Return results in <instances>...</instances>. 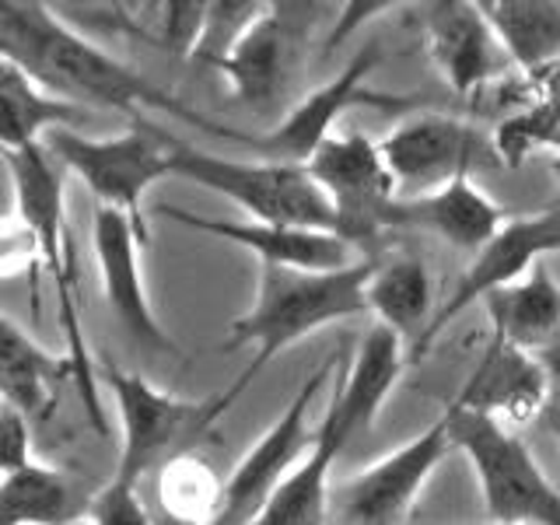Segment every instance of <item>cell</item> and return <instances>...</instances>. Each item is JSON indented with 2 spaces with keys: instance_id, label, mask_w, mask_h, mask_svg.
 I'll list each match as a JSON object with an SVG mask.
<instances>
[{
  "instance_id": "obj_1",
  "label": "cell",
  "mask_w": 560,
  "mask_h": 525,
  "mask_svg": "<svg viewBox=\"0 0 560 525\" xmlns=\"http://www.w3.org/2000/svg\"><path fill=\"white\" fill-rule=\"evenodd\" d=\"M0 57L22 67L46 95L63 98L78 109H84L88 102L127 113L133 119H144V113H165L192 122V127H203L207 133H228L203 113L189 109L183 98L165 92L162 84L148 81L140 70L92 43L52 4L0 0Z\"/></svg>"
},
{
  "instance_id": "obj_2",
  "label": "cell",
  "mask_w": 560,
  "mask_h": 525,
  "mask_svg": "<svg viewBox=\"0 0 560 525\" xmlns=\"http://www.w3.org/2000/svg\"><path fill=\"white\" fill-rule=\"evenodd\" d=\"M375 256H361L340 270H294L259 262L256 298L245 315L232 323L224 337V350L253 347L256 354L245 364L242 378L221 393L224 407L249 389L253 378L267 368L280 350L305 340L308 332L337 319H354L368 312V280L375 273Z\"/></svg>"
},
{
  "instance_id": "obj_3",
  "label": "cell",
  "mask_w": 560,
  "mask_h": 525,
  "mask_svg": "<svg viewBox=\"0 0 560 525\" xmlns=\"http://www.w3.org/2000/svg\"><path fill=\"white\" fill-rule=\"evenodd\" d=\"M168 151H172V175H183V179L218 192V197L232 200L242 210H249L253 221L315 228V232H332V224H337L329 197L312 179L305 165L235 162V158L200 151L175 137H168Z\"/></svg>"
},
{
  "instance_id": "obj_4",
  "label": "cell",
  "mask_w": 560,
  "mask_h": 525,
  "mask_svg": "<svg viewBox=\"0 0 560 525\" xmlns=\"http://www.w3.org/2000/svg\"><path fill=\"white\" fill-rule=\"evenodd\" d=\"M43 148L57 158V165L84 183V189L98 200V207L122 210L140 242L148 238L144 197L148 189L172 175V151L168 133H162L151 122L137 119L127 133L116 137H84L78 130H49L43 137Z\"/></svg>"
},
{
  "instance_id": "obj_5",
  "label": "cell",
  "mask_w": 560,
  "mask_h": 525,
  "mask_svg": "<svg viewBox=\"0 0 560 525\" xmlns=\"http://www.w3.org/2000/svg\"><path fill=\"white\" fill-rule=\"evenodd\" d=\"M452 445L466 452L477 469L487 512L498 525H560V494L539 469L533 452L498 417L452 407Z\"/></svg>"
},
{
  "instance_id": "obj_6",
  "label": "cell",
  "mask_w": 560,
  "mask_h": 525,
  "mask_svg": "<svg viewBox=\"0 0 560 525\" xmlns=\"http://www.w3.org/2000/svg\"><path fill=\"white\" fill-rule=\"evenodd\" d=\"M305 168L332 203V214H337L332 232L350 249L372 256L375 242L389 232V210L399 200L396 179L385 168L378 144H372L358 130H350L343 137H329L308 158Z\"/></svg>"
},
{
  "instance_id": "obj_7",
  "label": "cell",
  "mask_w": 560,
  "mask_h": 525,
  "mask_svg": "<svg viewBox=\"0 0 560 525\" xmlns=\"http://www.w3.org/2000/svg\"><path fill=\"white\" fill-rule=\"evenodd\" d=\"M337 364L340 354H332L315 368L284 407V413L273 420V428L242 455L235 472L224 480L214 525H253L256 515L267 508V501L277 494V487L298 469V459H305L308 448L315 445V431L308 428V410L326 385V378L337 375Z\"/></svg>"
},
{
  "instance_id": "obj_8",
  "label": "cell",
  "mask_w": 560,
  "mask_h": 525,
  "mask_svg": "<svg viewBox=\"0 0 560 525\" xmlns=\"http://www.w3.org/2000/svg\"><path fill=\"white\" fill-rule=\"evenodd\" d=\"M105 385L113 389L119 424H122V448H119L113 480L130 483V487H140L144 472L162 459L183 434L210 428L228 410L221 396L207 402H189L179 396H168L165 389L151 385L144 375L122 372L116 364L105 368Z\"/></svg>"
},
{
  "instance_id": "obj_9",
  "label": "cell",
  "mask_w": 560,
  "mask_h": 525,
  "mask_svg": "<svg viewBox=\"0 0 560 525\" xmlns=\"http://www.w3.org/2000/svg\"><path fill=\"white\" fill-rule=\"evenodd\" d=\"M448 448L452 431L448 413H442L413 442L347 477L340 490H329V518H340V525H402Z\"/></svg>"
},
{
  "instance_id": "obj_10",
  "label": "cell",
  "mask_w": 560,
  "mask_h": 525,
  "mask_svg": "<svg viewBox=\"0 0 560 525\" xmlns=\"http://www.w3.org/2000/svg\"><path fill=\"white\" fill-rule=\"evenodd\" d=\"M382 60L378 46H364L337 78L315 88L294 109L267 133H242L232 130V140L242 148H253L262 154V162H284V165H308V158L332 137V122L354 105H375V109H399V98L368 88V78Z\"/></svg>"
},
{
  "instance_id": "obj_11",
  "label": "cell",
  "mask_w": 560,
  "mask_h": 525,
  "mask_svg": "<svg viewBox=\"0 0 560 525\" xmlns=\"http://www.w3.org/2000/svg\"><path fill=\"white\" fill-rule=\"evenodd\" d=\"M378 151L402 200L424 197V192L448 186L452 179L472 175V168L498 162L494 144L483 140L477 127L445 113L399 122L378 144Z\"/></svg>"
},
{
  "instance_id": "obj_12",
  "label": "cell",
  "mask_w": 560,
  "mask_h": 525,
  "mask_svg": "<svg viewBox=\"0 0 560 525\" xmlns=\"http://www.w3.org/2000/svg\"><path fill=\"white\" fill-rule=\"evenodd\" d=\"M323 4H270L249 35L232 49L218 70L232 81V92L249 109H270L288 95L302 67L312 25L319 22Z\"/></svg>"
},
{
  "instance_id": "obj_13",
  "label": "cell",
  "mask_w": 560,
  "mask_h": 525,
  "mask_svg": "<svg viewBox=\"0 0 560 525\" xmlns=\"http://www.w3.org/2000/svg\"><path fill=\"white\" fill-rule=\"evenodd\" d=\"M550 253H560V203L539 210V214H529V218L504 221L501 232L472 256L469 270L463 273L459 284H455V291L445 298V305L431 315L424 337L417 340L413 358L424 354V350L438 340V332L452 326L455 315H463L469 305L483 302L487 294L515 284V280H522L542 256H550Z\"/></svg>"
},
{
  "instance_id": "obj_14",
  "label": "cell",
  "mask_w": 560,
  "mask_h": 525,
  "mask_svg": "<svg viewBox=\"0 0 560 525\" xmlns=\"http://www.w3.org/2000/svg\"><path fill=\"white\" fill-rule=\"evenodd\" d=\"M92 245H95V262L105 291V305L116 315V323L130 332V337L158 350V354H175V340L165 332V326L158 323V315L151 308L144 270H140V242L133 221L113 207H95V224H92Z\"/></svg>"
},
{
  "instance_id": "obj_15",
  "label": "cell",
  "mask_w": 560,
  "mask_h": 525,
  "mask_svg": "<svg viewBox=\"0 0 560 525\" xmlns=\"http://www.w3.org/2000/svg\"><path fill=\"white\" fill-rule=\"evenodd\" d=\"M0 158H4V165L11 172L14 218L32 232L35 245H39V259L63 288V319L67 329L74 332V312H70V291H67L70 242H67V218H63V168L43 144L25 151H4Z\"/></svg>"
},
{
  "instance_id": "obj_16",
  "label": "cell",
  "mask_w": 560,
  "mask_h": 525,
  "mask_svg": "<svg viewBox=\"0 0 560 525\" xmlns=\"http://www.w3.org/2000/svg\"><path fill=\"white\" fill-rule=\"evenodd\" d=\"M420 39L438 74L459 95H477L501 74L498 39L490 32L480 4L469 0H438L417 8Z\"/></svg>"
},
{
  "instance_id": "obj_17",
  "label": "cell",
  "mask_w": 560,
  "mask_h": 525,
  "mask_svg": "<svg viewBox=\"0 0 560 525\" xmlns=\"http://www.w3.org/2000/svg\"><path fill=\"white\" fill-rule=\"evenodd\" d=\"M165 218L186 224L192 232L210 238L232 242L249 249L259 262L270 267H294V270H340L354 262V249L332 232H315V228H288V224H262V221H218L189 214L183 207H165Z\"/></svg>"
},
{
  "instance_id": "obj_18",
  "label": "cell",
  "mask_w": 560,
  "mask_h": 525,
  "mask_svg": "<svg viewBox=\"0 0 560 525\" xmlns=\"http://www.w3.org/2000/svg\"><path fill=\"white\" fill-rule=\"evenodd\" d=\"M396 228L399 232L417 228V232L438 235L455 249L477 256L504 228V210L483 189L472 186L469 175H463V179H452L448 186L424 192V197H399L389 210V232Z\"/></svg>"
},
{
  "instance_id": "obj_19",
  "label": "cell",
  "mask_w": 560,
  "mask_h": 525,
  "mask_svg": "<svg viewBox=\"0 0 560 525\" xmlns=\"http://www.w3.org/2000/svg\"><path fill=\"white\" fill-rule=\"evenodd\" d=\"M399 372H402V340L385 326H372L364 332L347 372L337 364L326 413L347 438V445L375 424V417L382 410V402L389 399Z\"/></svg>"
},
{
  "instance_id": "obj_20",
  "label": "cell",
  "mask_w": 560,
  "mask_h": 525,
  "mask_svg": "<svg viewBox=\"0 0 560 525\" xmlns=\"http://www.w3.org/2000/svg\"><path fill=\"white\" fill-rule=\"evenodd\" d=\"M550 399V378L542 372L536 354L501 343L490 337L483 358L472 368L466 385L455 393V407L477 410L487 417H512V420H533Z\"/></svg>"
},
{
  "instance_id": "obj_21",
  "label": "cell",
  "mask_w": 560,
  "mask_h": 525,
  "mask_svg": "<svg viewBox=\"0 0 560 525\" xmlns=\"http://www.w3.org/2000/svg\"><path fill=\"white\" fill-rule=\"evenodd\" d=\"M480 305L494 340L512 343L525 354H539L560 326V284L542 259L515 284L487 294Z\"/></svg>"
},
{
  "instance_id": "obj_22",
  "label": "cell",
  "mask_w": 560,
  "mask_h": 525,
  "mask_svg": "<svg viewBox=\"0 0 560 525\" xmlns=\"http://www.w3.org/2000/svg\"><path fill=\"white\" fill-rule=\"evenodd\" d=\"M347 448V438L332 424V417L323 413L315 424V445L291 477L277 487V494L256 515L253 525H326L329 518V469L332 459Z\"/></svg>"
},
{
  "instance_id": "obj_23",
  "label": "cell",
  "mask_w": 560,
  "mask_h": 525,
  "mask_svg": "<svg viewBox=\"0 0 560 525\" xmlns=\"http://www.w3.org/2000/svg\"><path fill=\"white\" fill-rule=\"evenodd\" d=\"M84 119V109L46 95L22 67L0 57V154L43 144L49 130H63Z\"/></svg>"
},
{
  "instance_id": "obj_24",
  "label": "cell",
  "mask_w": 560,
  "mask_h": 525,
  "mask_svg": "<svg viewBox=\"0 0 560 525\" xmlns=\"http://www.w3.org/2000/svg\"><path fill=\"white\" fill-rule=\"evenodd\" d=\"M480 11L522 74L560 57V4L553 0H483Z\"/></svg>"
},
{
  "instance_id": "obj_25",
  "label": "cell",
  "mask_w": 560,
  "mask_h": 525,
  "mask_svg": "<svg viewBox=\"0 0 560 525\" xmlns=\"http://www.w3.org/2000/svg\"><path fill=\"white\" fill-rule=\"evenodd\" d=\"M67 372H74V364L52 358L0 312V399L22 413H39Z\"/></svg>"
},
{
  "instance_id": "obj_26",
  "label": "cell",
  "mask_w": 560,
  "mask_h": 525,
  "mask_svg": "<svg viewBox=\"0 0 560 525\" xmlns=\"http://www.w3.org/2000/svg\"><path fill=\"white\" fill-rule=\"evenodd\" d=\"M431 291V273L417 256L382 259L368 280V312H375L378 326L393 329L399 340H420L428 329Z\"/></svg>"
},
{
  "instance_id": "obj_27",
  "label": "cell",
  "mask_w": 560,
  "mask_h": 525,
  "mask_svg": "<svg viewBox=\"0 0 560 525\" xmlns=\"http://www.w3.org/2000/svg\"><path fill=\"white\" fill-rule=\"evenodd\" d=\"M74 518V490L57 469L28 463L0 480V525H63Z\"/></svg>"
},
{
  "instance_id": "obj_28",
  "label": "cell",
  "mask_w": 560,
  "mask_h": 525,
  "mask_svg": "<svg viewBox=\"0 0 560 525\" xmlns=\"http://www.w3.org/2000/svg\"><path fill=\"white\" fill-rule=\"evenodd\" d=\"M221 490L224 483L214 477L203 459L192 455H175L165 459L162 477H158V501L162 512L175 518H192V522H210L214 525L218 508H221Z\"/></svg>"
},
{
  "instance_id": "obj_29",
  "label": "cell",
  "mask_w": 560,
  "mask_h": 525,
  "mask_svg": "<svg viewBox=\"0 0 560 525\" xmlns=\"http://www.w3.org/2000/svg\"><path fill=\"white\" fill-rule=\"evenodd\" d=\"M557 140H560V102L533 98L529 105H522V109L498 122L490 144H494L498 162H508L515 168L529 154L557 144Z\"/></svg>"
},
{
  "instance_id": "obj_30",
  "label": "cell",
  "mask_w": 560,
  "mask_h": 525,
  "mask_svg": "<svg viewBox=\"0 0 560 525\" xmlns=\"http://www.w3.org/2000/svg\"><path fill=\"white\" fill-rule=\"evenodd\" d=\"M267 8L270 4H259V0H214V4H207L200 43L189 60L218 70L232 57V49L249 35V28L267 14Z\"/></svg>"
},
{
  "instance_id": "obj_31",
  "label": "cell",
  "mask_w": 560,
  "mask_h": 525,
  "mask_svg": "<svg viewBox=\"0 0 560 525\" xmlns=\"http://www.w3.org/2000/svg\"><path fill=\"white\" fill-rule=\"evenodd\" d=\"M207 4L200 0H168V4H144L140 18V35L162 46L172 57H192V49L200 43Z\"/></svg>"
},
{
  "instance_id": "obj_32",
  "label": "cell",
  "mask_w": 560,
  "mask_h": 525,
  "mask_svg": "<svg viewBox=\"0 0 560 525\" xmlns=\"http://www.w3.org/2000/svg\"><path fill=\"white\" fill-rule=\"evenodd\" d=\"M88 522L92 525H154L137 487L109 480L88 504Z\"/></svg>"
},
{
  "instance_id": "obj_33",
  "label": "cell",
  "mask_w": 560,
  "mask_h": 525,
  "mask_svg": "<svg viewBox=\"0 0 560 525\" xmlns=\"http://www.w3.org/2000/svg\"><path fill=\"white\" fill-rule=\"evenodd\" d=\"M28 463H32L28 413L4 402V407H0V480L11 477V472H18Z\"/></svg>"
},
{
  "instance_id": "obj_34",
  "label": "cell",
  "mask_w": 560,
  "mask_h": 525,
  "mask_svg": "<svg viewBox=\"0 0 560 525\" xmlns=\"http://www.w3.org/2000/svg\"><path fill=\"white\" fill-rule=\"evenodd\" d=\"M39 259V245L18 218H0V280L32 270Z\"/></svg>"
},
{
  "instance_id": "obj_35",
  "label": "cell",
  "mask_w": 560,
  "mask_h": 525,
  "mask_svg": "<svg viewBox=\"0 0 560 525\" xmlns=\"http://www.w3.org/2000/svg\"><path fill=\"white\" fill-rule=\"evenodd\" d=\"M525 88H529V98H547V102H560V57L542 63L533 74H522Z\"/></svg>"
},
{
  "instance_id": "obj_36",
  "label": "cell",
  "mask_w": 560,
  "mask_h": 525,
  "mask_svg": "<svg viewBox=\"0 0 560 525\" xmlns=\"http://www.w3.org/2000/svg\"><path fill=\"white\" fill-rule=\"evenodd\" d=\"M536 358H539L542 372H547V378H550V396L560 399V326H557V332L550 337V343L542 347Z\"/></svg>"
},
{
  "instance_id": "obj_37",
  "label": "cell",
  "mask_w": 560,
  "mask_h": 525,
  "mask_svg": "<svg viewBox=\"0 0 560 525\" xmlns=\"http://www.w3.org/2000/svg\"><path fill=\"white\" fill-rule=\"evenodd\" d=\"M385 8H393V4H347V8H340V11H343V18H340L337 32L329 35V49L340 43V35H347V28H350V25H358V22H368V18H372V14H378V11H385Z\"/></svg>"
},
{
  "instance_id": "obj_38",
  "label": "cell",
  "mask_w": 560,
  "mask_h": 525,
  "mask_svg": "<svg viewBox=\"0 0 560 525\" xmlns=\"http://www.w3.org/2000/svg\"><path fill=\"white\" fill-rule=\"evenodd\" d=\"M154 518V525H210V522H192V518H175V515H168V512H158V515H151Z\"/></svg>"
},
{
  "instance_id": "obj_39",
  "label": "cell",
  "mask_w": 560,
  "mask_h": 525,
  "mask_svg": "<svg viewBox=\"0 0 560 525\" xmlns=\"http://www.w3.org/2000/svg\"><path fill=\"white\" fill-rule=\"evenodd\" d=\"M550 399H553V396H550ZM550 428L560 434V399H553V402H550Z\"/></svg>"
},
{
  "instance_id": "obj_40",
  "label": "cell",
  "mask_w": 560,
  "mask_h": 525,
  "mask_svg": "<svg viewBox=\"0 0 560 525\" xmlns=\"http://www.w3.org/2000/svg\"><path fill=\"white\" fill-rule=\"evenodd\" d=\"M63 525H92V522H88V518H74V522H63Z\"/></svg>"
},
{
  "instance_id": "obj_41",
  "label": "cell",
  "mask_w": 560,
  "mask_h": 525,
  "mask_svg": "<svg viewBox=\"0 0 560 525\" xmlns=\"http://www.w3.org/2000/svg\"><path fill=\"white\" fill-rule=\"evenodd\" d=\"M553 172H557V175H560V158H557V162H553Z\"/></svg>"
}]
</instances>
